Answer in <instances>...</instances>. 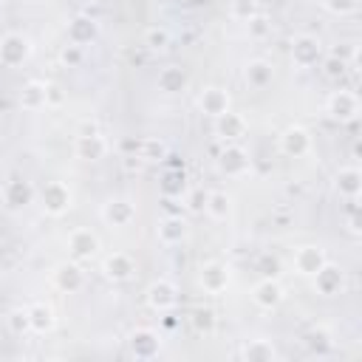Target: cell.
Returning a JSON list of instances; mask_svg holds the SVG:
<instances>
[{"label":"cell","mask_w":362,"mask_h":362,"mask_svg":"<svg viewBox=\"0 0 362 362\" xmlns=\"http://www.w3.org/2000/svg\"><path fill=\"white\" fill-rule=\"evenodd\" d=\"M147 303H150V308H156V311H170V308L178 303V288H175L170 280H156V283H150V288H147Z\"/></svg>","instance_id":"11"},{"label":"cell","mask_w":362,"mask_h":362,"mask_svg":"<svg viewBox=\"0 0 362 362\" xmlns=\"http://www.w3.org/2000/svg\"><path fill=\"white\" fill-rule=\"evenodd\" d=\"M215 133H218L221 139H226V141H238V139L246 133V119H243L240 113L226 110V113L215 116Z\"/></svg>","instance_id":"19"},{"label":"cell","mask_w":362,"mask_h":362,"mask_svg":"<svg viewBox=\"0 0 362 362\" xmlns=\"http://www.w3.org/2000/svg\"><path fill=\"white\" fill-rule=\"evenodd\" d=\"M74 153H76V158H82V161H99V158H105V153H107V141H105V136L102 133H88V136H76V144H74Z\"/></svg>","instance_id":"8"},{"label":"cell","mask_w":362,"mask_h":362,"mask_svg":"<svg viewBox=\"0 0 362 362\" xmlns=\"http://www.w3.org/2000/svg\"><path fill=\"white\" fill-rule=\"evenodd\" d=\"M269 31H272V20H269V17L255 14V17L249 20V37H252V40H263Z\"/></svg>","instance_id":"39"},{"label":"cell","mask_w":362,"mask_h":362,"mask_svg":"<svg viewBox=\"0 0 362 362\" xmlns=\"http://www.w3.org/2000/svg\"><path fill=\"white\" fill-rule=\"evenodd\" d=\"M187 85H189V76H187L184 68L167 65V68L158 71V90H164V93H181Z\"/></svg>","instance_id":"24"},{"label":"cell","mask_w":362,"mask_h":362,"mask_svg":"<svg viewBox=\"0 0 362 362\" xmlns=\"http://www.w3.org/2000/svg\"><path fill=\"white\" fill-rule=\"evenodd\" d=\"M198 107H201V113H206V116H221V113H226L229 110V93L223 90V88H204L201 90V96H198Z\"/></svg>","instance_id":"15"},{"label":"cell","mask_w":362,"mask_h":362,"mask_svg":"<svg viewBox=\"0 0 362 362\" xmlns=\"http://www.w3.org/2000/svg\"><path fill=\"white\" fill-rule=\"evenodd\" d=\"M345 68H348V62L339 59V57H334V54H328V57L322 59V74H325L328 79H339V76L345 74Z\"/></svg>","instance_id":"37"},{"label":"cell","mask_w":362,"mask_h":362,"mask_svg":"<svg viewBox=\"0 0 362 362\" xmlns=\"http://www.w3.org/2000/svg\"><path fill=\"white\" fill-rule=\"evenodd\" d=\"M204 204H206V192L204 189H192V195H189V209H204Z\"/></svg>","instance_id":"42"},{"label":"cell","mask_w":362,"mask_h":362,"mask_svg":"<svg viewBox=\"0 0 362 362\" xmlns=\"http://www.w3.org/2000/svg\"><path fill=\"white\" fill-rule=\"evenodd\" d=\"M187 238V221L181 215H167L161 223H158V240L164 246H175Z\"/></svg>","instance_id":"23"},{"label":"cell","mask_w":362,"mask_h":362,"mask_svg":"<svg viewBox=\"0 0 362 362\" xmlns=\"http://www.w3.org/2000/svg\"><path fill=\"white\" fill-rule=\"evenodd\" d=\"M255 14H257V0H232L229 3V17L232 20L249 23Z\"/></svg>","instance_id":"33"},{"label":"cell","mask_w":362,"mask_h":362,"mask_svg":"<svg viewBox=\"0 0 362 362\" xmlns=\"http://www.w3.org/2000/svg\"><path fill=\"white\" fill-rule=\"evenodd\" d=\"M192 325H195L198 334H212V328H215V314H212V308H195Z\"/></svg>","instance_id":"36"},{"label":"cell","mask_w":362,"mask_h":362,"mask_svg":"<svg viewBox=\"0 0 362 362\" xmlns=\"http://www.w3.org/2000/svg\"><path fill=\"white\" fill-rule=\"evenodd\" d=\"M311 280H314V288H317L322 297H331V294H339V291H342L345 274H342V269H339V266L325 263V266H322Z\"/></svg>","instance_id":"10"},{"label":"cell","mask_w":362,"mask_h":362,"mask_svg":"<svg viewBox=\"0 0 362 362\" xmlns=\"http://www.w3.org/2000/svg\"><path fill=\"white\" fill-rule=\"evenodd\" d=\"M102 221L110 223V226H127V223L136 221V206L124 198H110L102 206Z\"/></svg>","instance_id":"9"},{"label":"cell","mask_w":362,"mask_h":362,"mask_svg":"<svg viewBox=\"0 0 362 362\" xmlns=\"http://www.w3.org/2000/svg\"><path fill=\"white\" fill-rule=\"evenodd\" d=\"M359 189H362V173L359 167H342L337 173V192L348 201H356L359 198Z\"/></svg>","instance_id":"22"},{"label":"cell","mask_w":362,"mask_h":362,"mask_svg":"<svg viewBox=\"0 0 362 362\" xmlns=\"http://www.w3.org/2000/svg\"><path fill=\"white\" fill-rule=\"evenodd\" d=\"M243 76H246L249 88H257V90H260V88L272 85V79H274V68H272V62H266V59H252V62L246 65Z\"/></svg>","instance_id":"25"},{"label":"cell","mask_w":362,"mask_h":362,"mask_svg":"<svg viewBox=\"0 0 362 362\" xmlns=\"http://www.w3.org/2000/svg\"><path fill=\"white\" fill-rule=\"evenodd\" d=\"M40 201H42V209L57 218V215L68 212V206H71V189H68L62 181H48V184L42 187Z\"/></svg>","instance_id":"3"},{"label":"cell","mask_w":362,"mask_h":362,"mask_svg":"<svg viewBox=\"0 0 362 362\" xmlns=\"http://www.w3.org/2000/svg\"><path fill=\"white\" fill-rule=\"evenodd\" d=\"M164 153H167V147H164V141H158V139H144V141H139V158H141V161H161Z\"/></svg>","instance_id":"32"},{"label":"cell","mask_w":362,"mask_h":362,"mask_svg":"<svg viewBox=\"0 0 362 362\" xmlns=\"http://www.w3.org/2000/svg\"><path fill=\"white\" fill-rule=\"evenodd\" d=\"M99 37V23L93 20V17H88V14H76L71 23H68V42H74V45H88V42H93Z\"/></svg>","instance_id":"7"},{"label":"cell","mask_w":362,"mask_h":362,"mask_svg":"<svg viewBox=\"0 0 362 362\" xmlns=\"http://www.w3.org/2000/svg\"><path fill=\"white\" fill-rule=\"evenodd\" d=\"M320 57H322V42H320L317 37L300 34V37L291 42V59H294V65L311 68V65H317Z\"/></svg>","instance_id":"5"},{"label":"cell","mask_w":362,"mask_h":362,"mask_svg":"<svg viewBox=\"0 0 362 362\" xmlns=\"http://www.w3.org/2000/svg\"><path fill=\"white\" fill-rule=\"evenodd\" d=\"M305 345L314 351V354H328L331 351V331L328 328H311L308 334H305Z\"/></svg>","instance_id":"31"},{"label":"cell","mask_w":362,"mask_h":362,"mask_svg":"<svg viewBox=\"0 0 362 362\" xmlns=\"http://www.w3.org/2000/svg\"><path fill=\"white\" fill-rule=\"evenodd\" d=\"M240 356L249 362H272V359H277V351L269 339H252L249 345H243Z\"/></svg>","instance_id":"29"},{"label":"cell","mask_w":362,"mask_h":362,"mask_svg":"<svg viewBox=\"0 0 362 362\" xmlns=\"http://www.w3.org/2000/svg\"><path fill=\"white\" fill-rule=\"evenodd\" d=\"M325 113L337 122H351L356 119L359 113V99L354 90H334L328 99H325Z\"/></svg>","instance_id":"1"},{"label":"cell","mask_w":362,"mask_h":362,"mask_svg":"<svg viewBox=\"0 0 362 362\" xmlns=\"http://www.w3.org/2000/svg\"><path fill=\"white\" fill-rule=\"evenodd\" d=\"M8 328H11L14 334H25V331H31V328H28V314H25V311H11V317H8Z\"/></svg>","instance_id":"40"},{"label":"cell","mask_w":362,"mask_h":362,"mask_svg":"<svg viewBox=\"0 0 362 362\" xmlns=\"http://www.w3.org/2000/svg\"><path fill=\"white\" fill-rule=\"evenodd\" d=\"M260 272H263V277H277V274H280V263H277L274 257L263 255V257H260Z\"/></svg>","instance_id":"41"},{"label":"cell","mask_w":362,"mask_h":362,"mask_svg":"<svg viewBox=\"0 0 362 362\" xmlns=\"http://www.w3.org/2000/svg\"><path fill=\"white\" fill-rule=\"evenodd\" d=\"M25 314H28V328H31L34 334H48V331L54 328V311H51L45 303L28 305Z\"/></svg>","instance_id":"26"},{"label":"cell","mask_w":362,"mask_h":362,"mask_svg":"<svg viewBox=\"0 0 362 362\" xmlns=\"http://www.w3.org/2000/svg\"><path fill=\"white\" fill-rule=\"evenodd\" d=\"M348 226H351V232H359V221H356V215L348 221Z\"/></svg>","instance_id":"44"},{"label":"cell","mask_w":362,"mask_h":362,"mask_svg":"<svg viewBox=\"0 0 362 362\" xmlns=\"http://www.w3.org/2000/svg\"><path fill=\"white\" fill-rule=\"evenodd\" d=\"M28 54H31V45H28V40L23 34H6V37H0V65L17 68V65H23L28 59Z\"/></svg>","instance_id":"2"},{"label":"cell","mask_w":362,"mask_h":362,"mask_svg":"<svg viewBox=\"0 0 362 362\" xmlns=\"http://www.w3.org/2000/svg\"><path fill=\"white\" fill-rule=\"evenodd\" d=\"M133 269H136V266H133V257L124 255V252H113V255H107V257H105V266H102L105 277L113 280V283L127 280V277L133 274Z\"/></svg>","instance_id":"20"},{"label":"cell","mask_w":362,"mask_h":362,"mask_svg":"<svg viewBox=\"0 0 362 362\" xmlns=\"http://www.w3.org/2000/svg\"><path fill=\"white\" fill-rule=\"evenodd\" d=\"M325 263L328 260H325V252L320 246H300L294 252V272L303 277H314Z\"/></svg>","instance_id":"6"},{"label":"cell","mask_w":362,"mask_h":362,"mask_svg":"<svg viewBox=\"0 0 362 362\" xmlns=\"http://www.w3.org/2000/svg\"><path fill=\"white\" fill-rule=\"evenodd\" d=\"M48 102H45V82H28L23 90H20V107L23 110H40V107H45Z\"/></svg>","instance_id":"28"},{"label":"cell","mask_w":362,"mask_h":362,"mask_svg":"<svg viewBox=\"0 0 362 362\" xmlns=\"http://www.w3.org/2000/svg\"><path fill=\"white\" fill-rule=\"evenodd\" d=\"M82 283H85V274H82V269H79L76 263H62V266L54 272V286H57L59 291L74 294V291L82 288Z\"/></svg>","instance_id":"21"},{"label":"cell","mask_w":362,"mask_h":362,"mask_svg":"<svg viewBox=\"0 0 362 362\" xmlns=\"http://www.w3.org/2000/svg\"><path fill=\"white\" fill-rule=\"evenodd\" d=\"M82 59H85L82 45H74V42L62 45V51H59V62H62L65 68H79V65H82Z\"/></svg>","instance_id":"35"},{"label":"cell","mask_w":362,"mask_h":362,"mask_svg":"<svg viewBox=\"0 0 362 362\" xmlns=\"http://www.w3.org/2000/svg\"><path fill=\"white\" fill-rule=\"evenodd\" d=\"M45 102H48V105H59V102H62V93H59L57 85H45Z\"/></svg>","instance_id":"43"},{"label":"cell","mask_w":362,"mask_h":362,"mask_svg":"<svg viewBox=\"0 0 362 362\" xmlns=\"http://www.w3.org/2000/svg\"><path fill=\"white\" fill-rule=\"evenodd\" d=\"M31 198H34V187H31L25 178H11V181H6V187H3V201H6L11 209L28 206Z\"/></svg>","instance_id":"16"},{"label":"cell","mask_w":362,"mask_h":362,"mask_svg":"<svg viewBox=\"0 0 362 362\" xmlns=\"http://www.w3.org/2000/svg\"><path fill=\"white\" fill-rule=\"evenodd\" d=\"M249 153L240 147V144H226V150L221 153V158H218V167H221V173H226V175H243L246 170H249Z\"/></svg>","instance_id":"12"},{"label":"cell","mask_w":362,"mask_h":362,"mask_svg":"<svg viewBox=\"0 0 362 362\" xmlns=\"http://www.w3.org/2000/svg\"><path fill=\"white\" fill-rule=\"evenodd\" d=\"M79 3H93V0H79Z\"/></svg>","instance_id":"45"},{"label":"cell","mask_w":362,"mask_h":362,"mask_svg":"<svg viewBox=\"0 0 362 362\" xmlns=\"http://www.w3.org/2000/svg\"><path fill=\"white\" fill-rule=\"evenodd\" d=\"M252 300L260 305V308H277L280 303H283V286L274 280V277H263L257 286H255V291H252Z\"/></svg>","instance_id":"18"},{"label":"cell","mask_w":362,"mask_h":362,"mask_svg":"<svg viewBox=\"0 0 362 362\" xmlns=\"http://www.w3.org/2000/svg\"><path fill=\"white\" fill-rule=\"evenodd\" d=\"M206 215L215 218V221H226L229 218V209H232V198L223 192V189H212L206 192V204H204Z\"/></svg>","instance_id":"27"},{"label":"cell","mask_w":362,"mask_h":362,"mask_svg":"<svg viewBox=\"0 0 362 362\" xmlns=\"http://www.w3.org/2000/svg\"><path fill=\"white\" fill-rule=\"evenodd\" d=\"M144 45H147L150 51H164V48L170 45V31L161 28V25L147 28V31H144Z\"/></svg>","instance_id":"34"},{"label":"cell","mask_w":362,"mask_h":362,"mask_svg":"<svg viewBox=\"0 0 362 362\" xmlns=\"http://www.w3.org/2000/svg\"><path fill=\"white\" fill-rule=\"evenodd\" d=\"M68 246H71V255L76 260H90L99 249V238L90 229H74L68 238Z\"/></svg>","instance_id":"17"},{"label":"cell","mask_w":362,"mask_h":362,"mask_svg":"<svg viewBox=\"0 0 362 362\" xmlns=\"http://www.w3.org/2000/svg\"><path fill=\"white\" fill-rule=\"evenodd\" d=\"M161 192H164V198H181V195L187 192V178H184V173L170 170V173L161 178Z\"/></svg>","instance_id":"30"},{"label":"cell","mask_w":362,"mask_h":362,"mask_svg":"<svg viewBox=\"0 0 362 362\" xmlns=\"http://www.w3.org/2000/svg\"><path fill=\"white\" fill-rule=\"evenodd\" d=\"M127 345H130V354H133L136 359H153V356H158V351H161V337H158L153 328H136V331L130 334Z\"/></svg>","instance_id":"4"},{"label":"cell","mask_w":362,"mask_h":362,"mask_svg":"<svg viewBox=\"0 0 362 362\" xmlns=\"http://www.w3.org/2000/svg\"><path fill=\"white\" fill-rule=\"evenodd\" d=\"M280 150H283L286 156H291V158L305 156V153L311 150V136H308V130H303V127H288V130H283V136H280Z\"/></svg>","instance_id":"14"},{"label":"cell","mask_w":362,"mask_h":362,"mask_svg":"<svg viewBox=\"0 0 362 362\" xmlns=\"http://www.w3.org/2000/svg\"><path fill=\"white\" fill-rule=\"evenodd\" d=\"M322 6H325V11H331V14H337V17H348V14H354L356 11V0H322Z\"/></svg>","instance_id":"38"},{"label":"cell","mask_w":362,"mask_h":362,"mask_svg":"<svg viewBox=\"0 0 362 362\" xmlns=\"http://www.w3.org/2000/svg\"><path fill=\"white\" fill-rule=\"evenodd\" d=\"M198 283H201L204 291H209V294H221V291L229 286V269H226L223 263H206V266H201Z\"/></svg>","instance_id":"13"}]
</instances>
